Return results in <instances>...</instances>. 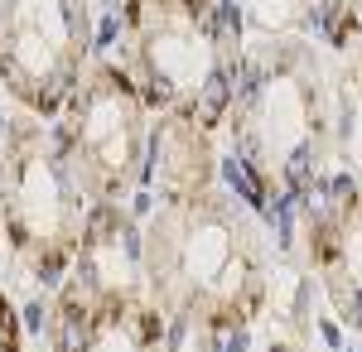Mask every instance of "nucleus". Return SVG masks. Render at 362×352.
Wrapping results in <instances>:
<instances>
[{"mask_svg":"<svg viewBox=\"0 0 362 352\" xmlns=\"http://www.w3.org/2000/svg\"><path fill=\"white\" fill-rule=\"evenodd\" d=\"M150 304L198 333H242L271 304L266 251L218 189L160 203L145 222Z\"/></svg>","mask_w":362,"mask_h":352,"instance_id":"1","label":"nucleus"},{"mask_svg":"<svg viewBox=\"0 0 362 352\" xmlns=\"http://www.w3.org/2000/svg\"><path fill=\"white\" fill-rule=\"evenodd\" d=\"M232 29H242V15L227 0H121V34L131 44L126 73L150 116L223 131L242 78Z\"/></svg>","mask_w":362,"mask_h":352,"instance_id":"2","label":"nucleus"},{"mask_svg":"<svg viewBox=\"0 0 362 352\" xmlns=\"http://www.w3.org/2000/svg\"><path fill=\"white\" fill-rule=\"evenodd\" d=\"M92 193L73 174L54 121L25 116L0 140V237L39 285L58 290L83 242Z\"/></svg>","mask_w":362,"mask_h":352,"instance_id":"3","label":"nucleus"},{"mask_svg":"<svg viewBox=\"0 0 362 352\" xmlns=\"http://www.w3.org/2000/svg\"><path fill=\"white\" fill-rule=\"evenodd\" d=\"M227 126L266 198H305L314 189L334 116L324 111L319 82L300 63L242 68Z\"/></svg>","mask_w":362,"mask_h":352,"instance_id":"4","label":"nucleus"},{"mask_svg":"<svg viewBox=\"0 0 362 352\" xmlns=\"http://www.w3.org/2000/svg\"><path fill=\"white\" fill-rule=\"evenodd\" d=\"M54 136L83 189L92 193V203H121L140 189L150 107L126 63L112 58L87 63L83 82L73 87L63 116L54 121Z\"/></svg>","mask_w":362,"mask_h":352,"instance_id":"5","label":"nucleus"},{"mask_svg":"<svg viewBox=\"0 0 362 352\" xmlns=\"http://www.w3.org/2000/svg\"><path fill=\"white\" fill-rule=\"evenodd\" d=\"M83 0H0V87L34 121H58L92 63Z\"/></svg>","mask_w":362,"mask_h":352,"instance_id":"6","label":"nucleus"},{"mask_svg":"<svg viewBox=\"0 0 362 352\" xmlns=\"http://www.w3.org/2000/svg\"><path fill=\"white\" fill-rule=\"evenodd\" d=\"M305 261L334 319L362 333V184L343 179L305 217Z\"/></svg>","mask_w":362,"mask_h":352,"instance_id":"7","label":"nucleus"},{"mask_svg":"<svg viewBox=\"0 0 362 352\" xmlns=\"http://www.w3.org/2000/svg\"><path fill=\"white\" fill-rule=\"evenodd\" d=\"M54 352H169V319L150 299H87L68 280L49 314Z\"/></svg>","mask_w":362,"mask_h":352,"instance_id":"8","label":"nucleus"},{"mask_svg":"<svg viewBox=\"0 0 362 352\" xmlns=\"http://www.w3.org/2000/svg\"><path fill=\"white\" fill-rule=\"evenodd\" d=\"M68 285L87 299H150V266H145V227L126 203H97L87 213L83 242L73 256Z\"/></svg>","mask_w":362,"mask_h":352,"instance_id":"9","label":"nucleus"},{"mask_svg":"<svg viewBox=\"0 0 362 352\" xmlns=\"http://www.w3.org/2000/svg\"><path fill=\"white\" fill-rule=\"evenodd\" d=\"M213 140H218L213 131H203L184 116H150L140 184L160 193V203L208 193L218 184V145Z\"/></svg>","mask_w":362,"mask_h":352,"instance_id":"10","label":"nucleus"},{"mask_svg":"<svg viewBox=\"0 0 362 352\" xmlns=\"http://www.w3.org/2000/svg\"><path fill=\"white\" fill-rule=\"evenodd\" d=\"M334 136H338V155H343V164H348V179L362 184V68L343 78Z\"/></svg>","mask_w":362,"mask_h":352,"instance_id":"11","label":"nucleus"},{"mask_svg":"<svg viewBox=\"0 0 362 352\" xmlns=\"http://www.w3.org/2000/svg\"><path fill=\"white\" fill-rule=\"evenodd\" d=\"M309 25H319L334 44H343L353 25V0H309Z\"/></svg>","mask_w":362,"mask_h":352,"instance_id":"12","label":"nucleus"},{"mask_svg":"<svg viewBox=\"0 0 362 352\" xmlns=\"http://www.w3.org/2000/svg\"><path fill=\"white\" fill-rule=\"evenodd\" d=\"M0 352H25V324H20V309L0 295Z\"/></svg>","mask_w":362,"mask_h":352,"instance_id":"13","label":"nucleus"}]
</instances>
